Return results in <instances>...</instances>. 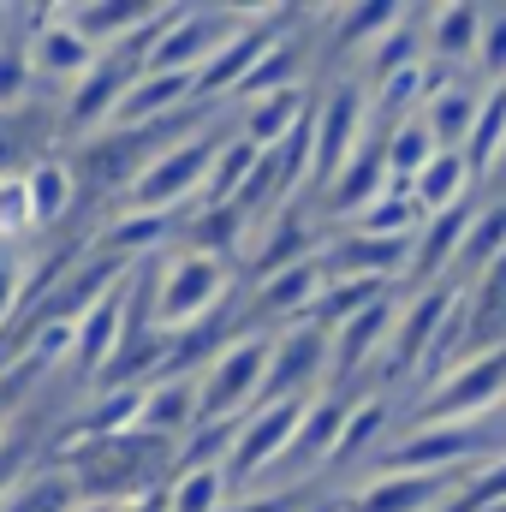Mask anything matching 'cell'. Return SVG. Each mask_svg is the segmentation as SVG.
I'll return each instance as SVG.
<instances>
[{
	"label": "cell",
	"mask_w": 506,
	"mask_h": 512,
	"mask_svg": "<svg viewBox=\"0 0 506 512\" xmlns=\"http://www.w3.org/2000/svg\"><path fill=\"white\" fill-rule=\"evenodd\" d=\"M268 364H274V334L268 328H245L239 340H227L215 352V364L197 376L203 382V417L197 423L251 417L256 405H262V387H268Z\"/></svg>",
	"instance_id": "1"
},
{
	"label": "cell",
	"mask_w": 506,
	"mask_h": 512,
	"mask_svg": "<svg viewBox=\"0 0 506 512\" xmlns=\"http://www.w3.org/2000/svg\"><path fill=\"white\" fill-rule=\"evenodd\" d=\"M215 310H227V262L221 256L185 251L155 274V328L161 334H191Z\"/></svg>",
	"instance_id": "2"
},
{
	"label": "cell",
	"mask_w": 506,
	"mask_h": 512,
	"mask_svg": "<svg viewBox=\"0 0 506 512\" xmlns=\"http://www.w3.org/2000/svg\"><path fill=\"white\" fill-rule=\"evenodd\" d=\"M215 155H221V137L215 131H197L185 137L179 149H161L149 161V173L126 191V209H155V215H173L185 197H203L209 173H215Z\"/></svg>",
	"instance_id": "3"
},
{
	"label": "cell",
	"mask_w": 506,
	"mask_h": 512,
	"mask_svg": "<svg viewBox=\"0 0 506 512\" xmlns=\"http://www.w3.org/2000/svg\"><path fill=\"white\" fill-rule=\"evenodd\" d=\"M506 399V346L501 352H483V358H471V364H459L441 393H423V405H417V429H435V423H471V417H489V405H501Z\"/></svg>",
	"instance_id": "4"
},
{
	"label": "cell",
	"mask_w": 506,
	"mask_h": 512,
	"mask_svg": "<svg viewBox=\"0 0 506 512\" xmlns=\"http://www.w3.org/2000/svg\"><path fill=\"white\" fill-rule=\"evenodd\" d=\"M36 36L24 42L30 48V78L36 84H48V96H60V84H84V72L102 60V48L72 24V12L66 6H48V12H36Z\"/></svg>",
	"instance_id": "5"
},
{
	"label": "cell",
	"mask_w": 506,
	"mask_h": 512,
	"mask_svg": "<svg viewBox=\"0 0 506 512\" xmlns=\"http://www.w3.org/2000/svg\"><path fill=\"white\" fill-rule=\"evenodd\" d=\"M304 411H310V399H268V405H256L245 417V429H239L233 459H227V483H256L268 465H280L292 453V441H298Z\"/></svg>",
	"instance_id": "6"
},
{
	"label": "cell",
	"mask_w": 506,
	"mask_h": 512,
	"mask_svg": "<svg viewBox=\"0 0 506 512\" xmlns=\"http://www.w3.org/2000/svg\"><path fill=\"white\" fill-rule=\"evenodd\" d=\"M256 12H209V6H185V18L179 24H167L161 30V42H155V54H149V72H203L239 30L233 24H245Z\"/></svg>",
	"instance_id": "7"
},
{
	"label": "cell",
	"mask_w": 506,
	"mask_h": 512,
	"mask_svg": "<svg viewBox=\"0 0 506 512\" xmlns=\"http://www.w3.org/2000/svg\"><path fill=\"white\" fill-rule=\"evenodd\" d=\"M364 120H370V90L364 84H340L322 108H316V173H310V185H334L352 161H358V149H364Z\"/></svg>",
	"instance_id": "8"
},
{
	"label": "cell",
	"mask_w": 506,
	"mask_h": 512,
	"mask_svg": "<svg viewBox=\"0 0 506 512\" xmlns=\"http://www.w3.org/2000/svg\"><path fill=\"white\" fill-rule=\"evenodd\" d=\"M459 298H465V286H453V280H447V286H429V292H411V310L399 316V328H393V340H387V352H381L387 376H405V370L423 376V364H429L441 328L453 322Z\"/></svg>",
	"instance_id": "9"
},
{
	"label": "cell",
	"mask_w": 506,
	"mask_h": 512,
	"mask_svg": "<svg viewBox=\"0 0 506 512\" xmlns=\"http://www.w3.org/2000/svg\"><path fill=\"white\" fill-rule=\"evenodd\" d=\"M334 364V334L304 322L292 328L286 340H274V364H268V387H262V405L268 399H316V382L328 376Z\"/></svg>",
	"instance_id": "10"
},
{
	"label": "cell",
	"mask_w": 506,
	"mask_h": 512,
	"mask_svg": "<svg viewBox=\"0 0 506 512\" xmlns=\"http://www.w3.org/2000/svg\"><path fill=\"white\" fill-rule=\"evenodd\" d=\"M352 393L346 387H328V393H316L310 399V411H304V423H298V441H292V453L280 459V477H292V483H304L316 465H334V453H340V435H346V423H352Z\"/></svg>",
	"instance_id": "11"
},
{
	"label": "cell",
	"mask_w": 506,
	"mask_h": 512,
	"mask_svg": "<svg viewBox=\"0 0 506 512\" xmlns=\"http://www.w3.org/2000/svg\"><path fill=\"white\" fill-rule=\"evenodd\" d=\"M465 483L471 477H459V471H435V477H376L370 489L346 495L340 512H435V507H453Z\"/></svg>",
	"instance_id": "12"
},
{
	"label": "cell",
	"mask_w": 506,
	"mask_h": 512,
	"mask_svg": "<svg viewBox=\"0 0 506 512\" xmlns=\"http://www.w3.org/2000/svg\"><path fill=\"white\" fill-rule=\"evenodd\" d=\"M131 280L137 274H126L102 304H90L84 310V322H78V352H72V370L78 376H96V370H108L114 364V352L126 346V310H131Z\"/></svg>",
	"instance_id": "13"
},
{
	"label": "cell",
	"mask_w": 506,
	"mask_h": 512,
	"mask_svg": "<svg viewBox=\"0 0 506 512\" xmlns=\"http://www.w3.org/2000/svg\"><path fill=\"white\" fill-rule=\"evenodd\" d=\"M393 328H399V304H393V292L370 304L364 316H352L340 334H334V364H328V382L346 387L376 352H387V340H393Z\"/></svg>",
	"instance_id": "14"
},
{
	"label": "cell",
	"mask_w": 506,
	"mask_h": 512,
	"mask_svg": "<svg viewBox=\"0 0 506 512\" xmlns=\"http://www.w3.org/2000/svg\"><path fill=\"white\" fill-rule=\"evenodd\" d=\"M191 96H197V78H191V72H143V78L131 84V96L120 102L114 126L149 131V126H161V120H173V108H185Z\"/></svg>",
	"instance_id": "15"
},
{
	"label": "cell",
	"mask_w": 506,
	"mask_h": 512,
	"mask_svg": "<svg viewBox=\"0 0 506 512\" xmlns=\"http://www.w3.org/2000/svg\"><path fill=\"white\" fill-rule=\"evenodd\" d=\"M322 292H328V262H298V268H286V274L256 286V322H268V316H304L310 322Z\"/></svg>",
	"instance_id": "16"
},
{
	"label": "cell",
	"mask_w": 506,
	"mask_h": 512,
	"mask_svg": "<svg viewBox=\"0 0 506 512\" xmlns=\"http://www.w3.org/2000/svg\"><path fill=\"white\" fill-rule=\"evenodd\" d=\"M483 24H489V12L483 6H441V12H429V66H477V48H483Z\"/></svg>",
	"instance_id": "17"
},
{
	"label": "cell",
	"mask_w": 506,
	"mask_h": 512,
	"mask_svg": "<svg viewBox=\"0 0 506 512\" xmlns=\"http://www.w3.org/2000/svg\"><path fill=\"white\" fill-rule=\"evenodd\" d=\"M483 96H489V90H477L471 78H459V84H447V90H435V96H429L423 126L435 131V143H441V149H465V143H471L477 114H483Z\"/></svg>",
	"instance_id": "18"
},
{
	"label": "cell",
	"mask_w": 506,
	"mask_h": 512,
	"mask_svg": "<svg viewBox=\"0 0 506 512\" xmlns=\"http://www.w3.org/2000/svg\"><path fill=\"white\" fill-rule=\"evenodd\" d=\"M197 417H203V382L197 376L149 382V405H143V429L149 435H191Z\"/></svg>",
	"instance_id": "19"
},
{
	"label": "cell",
	"mask_w": 506,
	"mask_h": 512,
	"mask_svg": "<svg viewBox=\"0 0 506 512\" xmlns=\"http://www.w3.org/2000/svg\"><path fill=\"white\" fill-rule=\"evenodd\" d=\"M471 161H465V149H441L423 173H417V185H411V197L423 203V215H447V209H459V203H471Z\"/></svg>",
	"instance_id": "20"
},
{
	"label": "cell",
	"mask_w": 506,
	"mask_h": 512,
	"mask_svg": "<svg viewBox=\"0 0 506 512\" xmlns=\"http://www.w3.org/2000/svg\"><path fill=\"white\" fill-rule=\"evenodd\" d=\"M256 167H262V149H256L251 137H227L221 155H215V173H209V185H203V209H227V203H239Z\"/></svg>",
	"instance_id": "21"
},
{
	"label": "cell",
	"mask_w": 506,
	"mask_h": 512,
	"mask_svg": "<svg viewBox=\"0 0 506 512\" xmlns=\"http://www.w3.org/2000/svg\"><path fill=\"white\" fill-rule=\"evenodd\" d=\"M304 114H310V108H304V96H298V90L262 96V102H251V108H245V131H239V137H251L256 149L268 155V149H280L292 131L304 126Z\"/></svg>",
	"instance_id": "22"
},
{
	"label": "cell",
	"mask_w": 506,
	"mask_h": 512,
	"mask_svg": "<svg viewBox=\"0 0 506 512\" xmlns=\"http://www.w3.org/2000/svg\"><path fill=\"white\" fill-rule=\"evenodd\" d=\"M24 185H30V209H36V227H54V221L72 209V197H78V173H72L60 155H42V161H30Z\"/></svg>",
	"instance_id": "23"
},
{
	"label": "cell",
	"mask_w": 506,
	"mask_h": 512,
	"mask_svg": "<svg viewBox=\"0 0 506 512\" xmlns=\"http://www.w3.org/2000/svg\"><path fill=\"white\" fill-rule=\"evenodd\" d=\"M173 233V215H155V209H126L108 233H102V251L114 262H131L143 251H161V239Z\"/></svg>",
	"instance_id": "24"
},
{
	"label": "cell",
	"mask_w": 506,
	"mask_h": 512,
	"mask_svg": "<svg viewBox=\"0 0 506 512\" xmlns=\"http://www.w3.org/2000/svg\"><path fill=\"white\" fill-rule=\"evenodd\" d=\"M465 161H471V173H489V167L506 161V84L483 96L477 131H471V143H465Z\"/></svg>",
	"instance_id": "25"
},
{
	"label": "cell",
	"mask_w": 506,
	"mask_h": 512,
	"mask_svg": "<svg viewBox=\"0 0 506 512\" xmlns=\"http://www.w3.org/2000/svg\"><path fill=\"white\" fill-rule=\"evenodd\" d=\"M387 423H393V405H387L381 393L358 399V411H352V423H346V435H340L334 465H358V459H370V453H376V441L387 435Z\"/></svg>",
	"instance_id": "26"
},
{
	"label": "cell",
	"mask_w": 506,
	"mask_h": 512,
	"mask_svg": "<svg viewBox=\"0 0 506 512\" xmlns=\"http://www.w3.org/2000/svg\"><path fill=\"white\" fill-rule=\"evenodd\" d=\"M227 471L209 465V471H185L167 495V512H227Z\"/></svg>",
	"instance_id": "27"
},
{
	"label": "cell",
	"mask_w": 506,
	"mask_h": 512,
	"mask_svg": "<svg viewBox=\"0 0 506 512\" xmlns=\"http://www.w3.org/2000/svg\"><path fill=\"white\" fill-rule=\"evenodd\" d=\"M251 227V215L239 209V203H227V209H203L197 215V227H191V251H203V256H233L239 251V233Z\"/></svg>",
	"instance_id": "28"
},
{
	"label": "cell",
	"mask_w": 506,
	"mask_h": 512,
	"mask_svg": "<svg viewBox=\"0 0 506 512\" xmlns=\"http://www.w3.org/2000/svg\"><path fill=\"white\" fill-rule=\"evenodd\" d=\"M471 78H477L483 90H501V84H506V6H495V12H489V24H483V48H477Z\"/></svg>",
	"instance_id": "29"
},
{
	"label": "cell",
	"mask_w": 506,
	"mask_h": 512,
	"mask_svg": "<svg viewBox=\"0 0 506 512\" xmlns=\"http://www.w3.org/2000/svg\"><path fill=\"white\" fill-rule=\"evenodd\" d=\"M24 233H36V209H30V185H24V173L12 179H0V239H24Z\"/></svg>",
	"instance_id": "30"
},
{
	"label": "cell",
	"mask_w": 506,
	"mask_h": 512,
	"mask_svg": "<svg viewBox=\"0 0 506 512\" xmlns=\"http://www.w3.org/2000/svg\"><path fill=\"white\" fill-rule=\"evenodd\" d=\"M24 286H30V280H24V262H18L12 251H0V328L18 316V304H24Z\"/></svg>",
	"instance_id": "31"
},
{
	"label": "cell",
	"mask_w": 506,
	"mask_h": 512,
	"mask_svg": "<svg viewBox=\"0 0 506 512\" xmlns=\"http://www.w3.org/2000/svg\"><path fill=\"white\" fill-rule=\"evenodd\" d=\"M227 512H298V495L274 489V495H251V501H239V507H227Z\"/></svg>",
	"instance_id": "32"
},
{
	"label": "cell",
	"mask_w": 506,
	"mask_h": 512,
	"mask_svg": "<svg viewBox=\"0 0 506 512\" xmlns=\"http://www.w3.org/2000/svg\"><path fill=\"white\" fill-rule=\"evenodd\" d=\"M18 465H24V447H12V441H0V495L18 483Z\"/></svg>",
	"instance_id": "33"
},
{
	"label": "cell",
	"mask_w": 506,
	"mask_h": 512,
	"mask_svg": "<svg viewBox=\"0 0 506 512\" xmlns=\"http://www.w3.org/2000/svg\"><path fill=\"white\" fill-rule=\"evenodd\" d=\"M120 512H167V495H161V489H149V495H137V501L120 507Z\"/></svg>",
	"instance_id": "34"
}]
</instances>
